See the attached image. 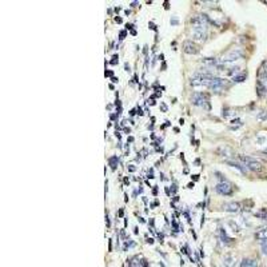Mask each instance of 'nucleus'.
I'll list each match as a JSON object with an SVG mask.
<instances>
[{
	"mask_svg": "<svg viewBox=\"0 0 267 267\" xmlns=\"http://www.w3.org/2000/svg\"><path fill=\"white\" fill-rule=\"evenodd\" d=\"M104 75H106V78H107V76H111V78H112L114 72H112V71H106V72H104Z\"/></svg>",
	"mask_w": 267,
	"mask_h": 267,
	"instance_id": "nucleus-29",
	"label": "nucleus"
},
{
	"mask_svg": "<svg viewBox=\"0 0 267 267\" xmlns=\"http://www.w3.org/2000/svg\"><path fill=\"white\" fill-rule=\"evenodd\" d=\"M223 266L224 267H235L237 266V256H234L232 254H227L223 258Z\"/></svg>",
	"mask_w": 267,
	"mask_h": 267,
	"instance_id": "nucleus-10",
	"label": "nucleus"
},
{
	"mask_svg": "<svg viewBox=\"0 0 267 267\" xmlns=\"http://www.w3.org/2000/svg\"><path fill=\"white\" fill-rule=\"evenodd\" d=\"M191 102L194 106L198 107H206V108H210L209 104V96L206 94H202V92H195L191 97Z\"/></svg>",
	"mask_w": 267,
	"mask_h": 267,
	"instance_id": "nucleus-2",
	"label": "nucleus"
},
{
	"mask_svg": "<svg viewBox=\"0 0 267 267\" xmlns=\"http://www.w3.org/2000/svg\"><path fill=\"white\" fill-rule=\"evenodd\" d=\"M110 118H111V120H115L118 118V114H111V116H110Z\"/></svg>",
	"mask_w": 267,
	"mask_h": 267,
	"instance_id": "nucleus-37",
	"label": "nucleus"
},
{
	"mask_svg": "<svg viewBox=\"0 0 267 267\" xmlns=\"http://www.w3.org/2000/svg\"><path fill=\"white\" fill-rule=\"evenodd\" d=\"M134 245H135V243H134L132 240H130V239H128L127 242H126V245H124V248H123V250L126 251V250H127V247H131V246H134Z\"/></svg>",
	"mask_w": 267,
	"mask_h": 267,
	"instance_id": "nucleus-24",
	"label": "nucleus"
},
{
	"mask_svg": "<svg viewBox=\"0 0 267 267\" xmlns=\"http://www.w3.org/2000/svg\"><path fill=\"white\" fill-rule=\"evenodd\" d=\"M160 107H162V111H163V112H167V106H166V104H164V103H162V104H160Z\"/></svg>",
	"mask_w": 267,
	"mask_h": 267,
	"instance_id": "nucleus-30",
	"label": "nucleus"
},
{
	"mask_svg": "<svg viewBox=\"0 0 267 267\" xmlns=\"http://www.w3.org/2000/svg\"><path fill=\"white\" fill-rule=\"evenodd\" d=\"M266 152H267V150H266Z\"/></svg>",
	"mask_w": 267,
	"mask_h": 267,
	"instance_id": "nucleus-49",
	"label": "nucleus"
},
{
	"mask_svg": "<svg viewBox=\"0 0 267 267\" xmlns=\"http://www.w3.org/2000/svg\"><path fill=\"white\" fill-rule=\"evenodd\" d=\"M124 68H126V71H127V72H130V71H131V70H130V66H128L127 63L124 64Z\"/></svg>",
	"mask_w": 267,
	"mask_h": 267,
	"instance_id": "nucleus-38",
	"label": "nucleus"
},
{
	"mask_svg": "<svg viewBox=\"0 0 267 267\" xmlns=\"http://www.w3.org/2000/svg\"><path fill=\"white\" fill-rule=\"evenodd\" d=\"M242 56H243L242 51L238 50V48H235V50L230 51V52H228L226 56H223L222 63H232V61H235V60H239Z\"/></svg>",
	"mask_w": 267,
	"mask_h": 267,
	"instance_id": "nucleus-4",
	"label": "nucleus"
},
{
	"mask_svg": "<svg viewBox=\"0 0 267 267\" xmlns=\"http://www.w3.org/2000/svg\"><path fill=\"white\" fill-rule=\"evenodd\" d=\"M222 209L227 212H238L240 210V204L238 202H228V203L223 204Z\"/></svg>",
	"mask_w": 267,
	"mask_h": 267,
	"instance_id": "nucleus-9",
	"label": "nucleus"
},
{
	"mask_svg": "<svg viewBox=\"0 0 267 267\" xmlns=\"http://www.w3.org/2000/svg\"><path fill=\"white\" fill-rule=\"evenodd\" d=\"M255 238L258 240H267V227H262V228H259L258 231H256V234H255Z\"/></svg>",
	"mask_w": 267,
	"mask_h": 267,
	"instance_id": "nucleus-11",
	"label": "nucleus"
},
{
	"mask_svg": "<svg viewBox=\"0 0 267 267\" xmlns=\"http://www.w3.org/2000/svg\"><path fill=\"white\" fill-rule=\"evenodd\" d=\"M126 35H127V32H126V31H122V32H120V39H124Z\"/></svg>",
	"mask_w": 267,
	"mask_h": 267,
	"instance_id": "nucleus-32",
	"label": "nucleus"
},
{
	"mask_svg": "<svg viewBox=\"0 0 267 267\" xmlns=\"http://www.w3.org/2000/svg\"><path fill=\"white\" fill-rule=\"evenodd\" d=\"M206 30L207 27H194L192 28V39L195 40H206Z\"/></svg>",
	"mask_w": 267,
	"mask_h": 267,
	"instance_id": "nucleus-7",
	"label": "nucleus"
},
{
	"mask_svg": "<svg viewBox=\"0 0 267 267\" xmlns=\"http://www.w3.org/2000/svg\"><path fill=\"white\" fill-rule=\"evenodd\" d=\"M148 178H150V179H154V178H155V176H154V170H152V168H151L150 172H148Z\"/></svg>",
	"mask_w": 267,
	"mask_h": 267,
	"instance_id": "nucleus-27",
	"label": "nucleus"
},
{
	"mask_svg": "<svg viewBox=\"0 0 267 267\" xmlns=\"http://www.w3.org/2000/svg\"><path fill=\"white\" fill-rule=\"evenodd\" d=\"M230 114H231V112H230V110H228V108H223V114H222L223 118H227Z\"/></svg>",
	"mask_w": 267,
	"mask_h": 267,
	"instance_id": "nucleus-25",
	"label": "nucleus"
},
{
	"mask_svg": "<svg viewBox=\"0 0 267 267\" xmlns=\"http://www.w3.org/2000/svg\"><path fill=\"white\" fill-rule=\"evenodd\" d=\"M119 216H120V218H122V216H123V210H122V209H120V210H119Z\"/></svg>",
	"mask_w": 267,
	"mask_h": 267,
	"instance_id": "nucleus-47",
	"label": "nucleus"
},
{
	"mask_svg": "<svg viewBox=\"0 0 267 267\" xmlns=\"http://www.w3.org/2000/svg\"><path fill=\"white\" fill-rule=\"evenodd\" d=\"M240 267H258V262L254 259H243Z\"/></svg>",
	"mask_w": 267,
	"mask_h": 267,
	"instance_id": "nucleus-13",
	"label": "nucleus"
},
{
	"mask_svg": "<svg viewBox=\"0 0 267 267\" xmlns=\"http://www.w3.org/2000/svg\"><path fill=\"white\" fill-rule=\"evenodd\" d=\"M261 246H262V253H263L264 255H267V240H262Z\"/></svg>",
	"mask_w": 267,
	"mask_h": 267,
	"instance_id": "nucleus-21",
	"label": "nucleus"
},
{
	"mask_svg": "<svg viewBox=\"0 0 267 267\" xmlns=\"http://www.w3.org/2000/svg\"><path fill=\"white\" fill-rule=\"evenodd\" d=\"M152 192H154V195H156V194H158V188H156V187H155V188H154V191H152Z\"/></svg>",
	"mask_w": 267,
	"mask_h": 267,
	"instance_id": "nucleus-48",
	"label": "nucleus"
},
{
	"mask_svg": "<svg viewBox=\"0 0 267 267\" xmlns=\"http://www.w3.org/2000/svg\"><path fill=\"white\" fill-rule=\"evenodd\" d=\"M238 159L247 167V170H251V171H259L261 170V163H259L256 159L251 158V156H247V155H238Z\"/></svg>",
	"mask_w": 267,
	"mask_h": 267,
	"instance_id": "nucleus-1",
	"label": "nucleus"
},
{
	"mask_svg": "<svg viewBox=\"0 0 267 267\" xmlns=\"http://www.w3.org/2000/svg\"><path fill=\"white\" fill-rule=\"evenodd\" d=\"M118 162H119L118 156H111V158L108 159V163H110V166H111V168H112V170H115V168H116Z\"/></svg>",
	"mask_w": 267,
	"mask_h": 267,
	"instance_id": "nucleus-17",
	"label": "nucleus"
},
{
	"mask_svg": "<svg viewBox=\"0 0 267 267\" xmlns=\"http://www.w3.org/2000/svg\"><path fill=\"white\" fill-rule=\"evenodd\" d=\"M128 267H148V262L144 258H139L138 255L132 256L127 261Z\"/></svg>",
	"mask_w": 267,
	"mask_h": 267,
	"instance_id": "nucleus-6",
	"label": "nucleus"
},
{
	"mask_svg": "<svg viewBox=\"0 0 267 267\" xmlns=\"http://www.w3.org/2000/svg\"><path fill=\"white\" fill-rule=\"evenodd\" d=\"M166 194L168 195V196H170V195H171V192H170V188H168V187H166Z\"/></svg>",
	"mask_w": 267,
	"mask_h": 267,
	"instance_id": "nucleus-43",
	"label": "nucleus"
},
{
	"mask_svg": "<svg viewBox=\"0 0 267 267\" xmlns=\"http://www.w3.org/2000/svg\"><path fill=\"white\" fill-rule=\"evenodd\" d=\"M176 191H178V187H176V184H174V186H172V190H171V192H172V194H175Z\"/></svg>",
	"mask_w": 267,
	"mask_h": 267,
	"instance_id": "nucleus-35",
	"label": "nucleus"
},
{
	"mask_svg": "<svg viewBox=\"0 0 267 267\" xmlns=\"http://www.w3.org/2000/svg\"><path fill=\"white\" fill-rule=\"evenodd\" d=\"M111 80H112V83H118V80H119V79H118V78H115V76H112V78H111Z\"/></svg>",
	"mask_w": 267,
	"mask_h": 267,
	"instance_id": "nucleus-40",
	"label": "nucleus"
},
{
	"mask_svg": "<svg viewBox=\"0 0 267 267\" xmlns=\"http://www.w3.org/2000/svg\"><path fill=\"white\" fill-rule=\"evenodd\" d=\"M171 24H172V25H176V24H178V19H176V17H174V19L171 20Z\"/></svg>",
	"mask_w": 267,
	"mask_h": 267,
	"instance_id": "nucleus-34",
	"label": "nucleus"
},
{
	"mask_svg": "<svg viewBox=\"0 0 267 267\" xmlns=\"http://www.w3.org/2000/svg\"><path fill=\"white\" fill-rule=\"evenodd\" d=\"M227 164L231 167H235V168H238V170L240 171V172H246L247 171V167L245 166V164H240L238 163V162H231V160H227Z\"/></svg>",
	"mask_w": 267,
	"mask_h": 267,
	"instance_id": "nucleus-12",
	"label": "nucleus"
},
{
	"mask_svg": "<svg viewBox=\"0 0 267 267\" xmlns=\"http://www.w3.org/2000/svg\"><path fill=\"white\" fill-rule=\"evenodd\" d=\"M228 224H230L231 227H232V231H234V232H239V231H240V227H239V226H238L235 222H234V220H230V222H228Z\"/></svg>",
	"mask_w": 267,
	"mask_h": 267,
	"instance_id": "nucleus-20",
	"label": "nucleus"
},
{
	"mask_svg": "<svg viewBox=\"0 0 267 267\" xmlns=\"http://www.w3.org/2000/svg\"><path fill=\"white\" fill-rule=\"evenodd\" d=\"M132 27H134L132 24H126V30H131V31H134V30H132Z\"/></svg>",
	"mask_w": 267,
	"mask_h": 267,
	"instance_id": "nucleus-36",
	"label": "nucleus"
},
{
	"mask_svg": "<svg viewBox=\"0 0 267 267\" xmlns=\"http://www.w3.org/2000/svg\"><path fill=\"white\" fill-rule=\"evenodd\" d=\"M147 243H150V245H152V243H154V239H152V238H147Z\"/></svg>",
	"mask_w": 267,
	"mask_h": 267,
	"instance_id": "nucleus-41",
	"label": "nucleus"
},
{
	"mask_svg": "<svg viewBox=\"0 0 267 267\" xmlns=\"http://www.w3.org/2000/svg\"><path fill=\"white\" fill-rule=\"evenodd\" d=\"M148 27L151 28V30H154V31H156V25L154 24V23H150V24H148Z\"/></svg>",
	"mask_w": 267,
	"mask_h": 267,
	"instance_id": "nucleus-31",
	"label": "nucleus"
},
{
	"mask_svg": "<svg viewBox=\"0 0 267 267\" xmlns=\"http://www.w3.org/2000/svg\"><path fill=\"white\" fill-rule=\"evenodd\" d=\"M136 114H138V115H140V116H142V115H143V111H142V110H140V108H138V112H136Z\"/></svg>",
	"mask_w": 267,
	"mask_h": 267,
	"instance_id": "nucleus-44",
	"label": "nucleus"
},
{
	"mask_svg": "<svg viewBox=\"0 0 267 267\" xmlns=\"http://www.w3.org/2000/svg\"><path fill=\"white\" fill-rule=\"evenodd\" d=\"M239 70H240V67H239V66H235V67H231V68H228V70L226 71V72H227V75L235 76V74L239 72Z\"/></svg>",
	"mask_w": 267,
	"mask_h": 267,
	"instance_id": "nucleus-19",
	"label": "nucleus"
},
{
	"mask_svg": "<svg viewBox=\"0 0 267 267\" xmlns=\"http://www.w3.org/2000/svg\"><path fill=\"white\" fill-rule=\"evenodd\" d=\"M220 239H222V242L226 243V245H228V243L232 242V238H230L227 234H226L224 228H220Z\"/></svg>",
	"mask_w": 267,
	"mask_h": 267,
	"instance_id": "nucleus-14",
	"label": "nucleus"
},
{
	"mask_svg": "<svg viewBox=\"0 0 267 267\" xmlns=\"http://www.w3.org/2000/svg\"><path fill=\"white\" fill-rule=\"evenodd\" d=\"M110 63H111L112 66H115V64H118V63H119V56H118V55H114V56H112V60L110 61Z\"/></svg>",
	"mask_w": 267,
	"mask_h": 267,
	"instance_id": "nucleus-23",
	"label": "nucleus"
},
{
	"mask_svg": "<svg viewBox=\"0 0 267 267\" xmlns=\"http://www.w3.org/2000/svg\"><path fill=\"white\" fill-rule=\"evenodd\" d=\"M255 216L259 218V219H262V220H267V210L263 209V210H261V211H258L255 214Z\"/></svg>",
	"mask_w": 267,
	"mask_h": 267,
	"instance_id": "nucleus-16",
	"label": "nucleus"
},
{
	"mask_svg": "<svg viewBox=\"0 0 267 267\" xmlns=\"http://www.w3.org/2000/svg\"><path fill=\"white\" fill-rule=\"evenodd\" d=\"M115 22H116V23H122L123 20H122V17H118L116 16V17H115Z\"/></svg>",
	"mask_w": 267,
	"mask_h": 267,
	"instance_id": "nucleus-39",
	"label": "nucleus"
},
{
	"mask_svg": "<svg viewBox=\"0 0 267 267\" xmlns=\"http://www.w3.org/2000/svg\"><path fill=\"white\" fill-rule=\"evenodd\" d=\"M215 191L220 195H231L232 194V186L228 182H219L215 186Z\"/></svg>",
	"mask_w": 267,
	"mask_h": 267,
	"instance_id": "nucleus-5",
	"label": "nucleus"
},
{
	"mask_svg": "<svg viewBox=\"0 0 267 267\" xmlns=\"http://www.w3.org/2000/svg\"><path fill=\"white\" fill-rule=\"evenodd\" d=\"M106 224H107V227H110V226H111V222H110V216H108V214H106Z\"/></svg>",
	"mask_w": 267,
	"mask_h": 267,
	"instance_id": "nucleus-26",
	"label": "nucleus"
},
{
	"mask_svg": "<svg viewBox=\"0 0 267 267\" xmlns=\"http://www.w3.org/2000/svg\"><path fill=\"white\" fill-rule=\"evenodd\" d=\"M127 140H128V142H130V143H132V142H134V136H128V139H127Z\"/></svg>",
	"mask_w": 267,
	"mask_h": 267,
	"instance_id": "nucleus-45",
	"label": "nucleus"
},
{
	"mask_svg": "<svg viewBox=\"0 0 267 267\" xmlns=\"http://www.w3.org/2000/svg\"><path fill=\"white\" fill-rule=\"evenodd\" d=\"M202 63L206 64V66H212V67L218 66V60H216V59H214V58H204L203 60H202Z\"/></svg>",
	"mask_w": 267,
	"mask_h": 267,
	"instance_id": "nucleus-15",
	"label": "nucleus"
},
{
	"mask_svg": "<svg viewBox=\"0 0 267 267\" xmlns=\"http://www.w3.org/2000/svg\"><path fill=\"white\" fill-rule=\"evenodd\" d=\"M183 51L186 53H190V55H195V53L199 52V48L195 43H192L191 40H186L183 43Z\"/></svg>",
	"mask_w": 267,
	"mask_h": 267,
	"instance_id": "nucleus-8",
	"label": "nucleus"
},
{
	"mask_svg": "<svg viewBox=\"0 0 267 267\" xmlns=\"http://www.w3.org/2000/svg\"><path fill=\"white\" fill-rule=\"evenodd\" d=\"M187 188H194V183H190L188 186H187Z\"/></svg>",
	"mask_w": 267,
	"mask_h": 267,
	"instance_id": "nucleus-46",
	"label": "nucleus"
},
{
	"mask_svg": "<svg viewBox=\"0 0 267 267\" xmlns=\"http://www.w3.org/2000/svg\"><path fill=\"white\" fill-rule=\"evenodd\" d=\"M258 119L259 120H267V112L262 111L261 114H258Z\"/></svg>",
	"mask_w": 267,
	"mask_h": 267,
	"instance_id": "nucleus-22",
	"label": "nucleus"
},
{
	"mask_svg": "<svg viewBox=\"0 0 267 267\" xmlns=\"http://www.w3.org/2000/svg\"><path fill=\"white\" fill-rule=\"evenodd\" d=\"M191 179H194V180H198V179H199V175H192Z\"/></svg>",
	"mask_w": 267,
	"mask_h": 267,
	"instance_id": "nucleus-42",
	"label": "nucleus"
},
{
	"mask_svg": "<svg viewBox=\"0 0 267 267\" xmlns=\"http://www.w3.org/2000/svg\"><path fill=\"white\" fill-rule=\"evenodd\" d=\"M226 86H227V80H226V79L219 78V76H214L212 80H211V83H210V86H209V88L211 89V91H214V92H216V94H218V92L222 91Z\"/></svg>",
	"mask_w": 267,
	"mask_h": 267,
	"instance_id": "nucleus-3",
	"label": "nucleus"
},
{
	"mask_svg": "<svg viewBox=\"0 0 267 267\" xmlns=\"http://www.w3.org/2000/svg\"><path fill=\"white\" fill-rule=\"evenodd\" d=\"M127 168H128V171H130V172H134V171L136 170V168H135V167H134V166H128Z\"/></svg>",
	"mask_w": 267,
	"mask_h": 267,
	"instance_id": "nucleus-33",
	"label": "nucleus"
},
{
	"mask_svg": "<svg viewBox=\"0 0 267 267\" xmlns=\"http://www.w3.org/2000/svg\"><path fill=\"white\" fill-rule=\"evenodd\" d=\"M172 227H174V230H175V231H179V227H178V224H176L175 220H172Z\"/></svg>",
	"mask_w": 267,
	"mask_h": 267,
	"instance_id": "nucleus-28",
	"label": "nucleus"
},
{
	"mask_svg": "<svg viewBox=\"0 0 267 267\" xmlns=\"http://www.w3.org/2000/svg\"><path fill=\"white\" fill-rule=\"evenodd\" d=\"M246 78H247V75H245V74H242V75H235V76H232V82H235V83H242V82L246 80Z\"/></svg>",
	"mask_w": 267,
	"mask_h": 267,
	"instance_id": "nucleus-18",
	"label": "nucleus"
}]
</instances>
